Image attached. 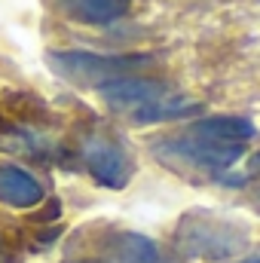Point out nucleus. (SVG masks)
Segmentation results:
<instances>
[{"mask_svg": "<svg viewBox=\"0 0 260 263\" xmlns=\"http://www.w3.org/2000/svg\"><path fill=\"white\" fill-rule=\"evenodd\" d=\"M175 248L184 257L208 263H230L248 248V230L214 211H190L178 220Z\"/></svg>", "mask_w": 260, "mask_h": 263, "instance_id": "1", "label": "nucleus"}, {"mask_svg": "<svg viewBox=\"0 0 260 263\" xmlns=\"http://www.w3.org/2000/svg\"><path fill=\"white\" fill-rule=\"evenodd\" d=\"M49 67L77 86H107L114 80L135 77L138 70L153 65L150 55H98V52H49Z\"/></svg>", "mask_w": 260, "mask_h": 263, "instance_id": "2", "label": "nucleus"}, {"mask_svg": "<svg viewBox=\"0 0 260 263\" xmlns=\"http://www.w3.org/2000/svg\"><path fill=\"white\" fill-rule=\"evenodd\" d=\"M156 159H162L165 165H187L199 172H227L230 165H236L245 153V144H224V141H211L193 132L175 135V138H162L153 144Z\"/></svg>", "mask_w": 260, "mask_h": 263, "instance_id": "3", "label": "nucleus"}, {"mask_svg": "<svg viewBox=\"0 0 260 263\" xmlns=\"http://www.w3.org/2000/svg\"><path fill=\"white\" fill-rule=\"evenodd\" d=\"M83 162L89 175L101 187H110V190H123L135 172L129 153L107 135H92L83 141Z\"/></svg>", "mask_w": 260, "mask_h": 263, "instance_id": "4", "label": "nucleus"}, {"mask_svg": "<svg viewBox=\"0 0 260 263\" xmlns=\"http://www.w3.org/2000/svg\"><path fill=\"white\" fill-rule=\"evenodd\" d=\"M98 92H101V98H104L114 110H129V114H135V110L147 107L150 101H156V98L169 95V86H165L162 80L123 77V80H114V83L101 86Z\"/></svg>", "mask_w": 260, "mask_h": 263, "instance_id": "5", "label": "nucleus"}, {"mask_svg": "<svg viewBox=\"0 0 260 263\" xmlns=\"http://www.w3.org/2000/svg\"><path fill=\"white\" fill-rule=\"evenodd\" d=\"M0 202L12 208H34L43 202V187L18 165H0Z\"/></svg>", "mask_w": 260, "mask_h": 263, "instance_id": "6", "label": "nucleus"}, {"mask_svg": "<svg viewBox=\"0 0 260 263\" xmlns=\"http://www.w3.org/2000/svg\"><path fill=\"white\" fill-rule=\"evenodd\" d=\"M110 263H169L162 248L141 233H117L107 245Z\"/></svg>", "mask_w": 260, "mask_h": 263, "instance_id": "7", "label": "nucleus"}, {"mask_svg": "<svg viewBox=\"0 0 260 263\" xmlns=\"http://www.w3.org/2000/svg\"><path fill=\"white\" fill-rule=\"evenodd\" d=\"M59 9L83 25H110L126 15V0H55Z\"/></svg>", "mask_w": 260, "mask_h": 263, "instance_id": "8", "label": "nucleus"}, {"mask_svg": "<svg viewBox=\"0 0 260 263\" xmlns=\"http://www.w3.org/2000/svg\"><path fill=\"white\" fill-rule=\"evenodd\" d=\"M202 110V104L193 101V98H187V95H162V98H156V101H150L147 107H141V110H135L132 114V120L138 123V126H150V123H169V120H184V117H193Z\"/></svg>", "mask_w": 260, "mask_h": 263, "instance_id": "9", "label": "nucleus"}, {"mask_svg": "<svg viewBox=\"0 0 260 263\" xmlns=\"http://www.w3.org/2000/svg\"><path fill=\"white\" fill-rule=\"evenodd\" d=\"M187 132L211 141H224V144H245L254 138V123L245 117H205V120H196Z\"/></svg>", "mask_w": 260, "mask_h": 263, "instance_id": "10", "label": "nucleus"}, {"mask_svg": "<svg viewBox=\"0 0 260 263\" xmlns=\"http://www.w3.org/2000/svg\"><path fill=\"white\" fill-rule=\"evenodd\" d=\"M257 175H260V153H257V156H251V162H248V172L239 178V184H242V181H248V178H257Z\"/></svg>", "mask_w": 260, "mask_h": 263, "instance_id": "11", "label": "nucleus"}, {"mask_svg": "<svg viewBox=\"0 0 260 263\" xmlns=\"http://www.w3.org/2000/svg\"><path fill=\"white\" fill-rule=\"evenodd\" d=\"M230 263H260V251H254V254H242V257H236V260Z\"/></svg>", "mask_w": 260, "mask_h": 263, "instance_id": "12", "label": "nucleus"}, {"mask_svg": "<svg viewBox=\"0 0 260 263\" xmlns=\"http://www.w3.org/2000/svg\"><path fill=\"white\" fill-rule=\"evenodd\" d=\"M0 263H3V254H0Z\"/></svg>", "mask_w": 260, "mask_h": 263, "instance_id": "13", "label": "nucleus"}, {"mask_svg": "<svg viewBox=\"0 0 260 263\" xmlns=\"http://www.w3.org/2000/svg\"><path fill=\"white\" fill-rule=\"evenodd\" d=\"M257 196H260V190H257Z\"/></svg>", "mask_w": 260, "mask_h": 263, "instance_id": "14", "label": "nucleus"}, {"mask_svg": "<svg viewBox=\"0 0 260 263\" xmlns=\"http://www.w3.org/2000/svg\"><path fill=\"white\" fill-rule=\"evenodd\" d=\"M83 263H86V260H83Z\"/></svg>", "mask_w": 260, "mask_h": 263, "instance_id": "15", "label": "nucleus"}]
</instances>
